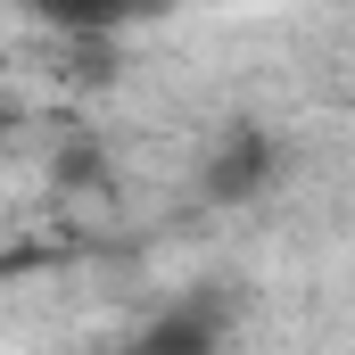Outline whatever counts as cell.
Segmentation results:
<instances>
[{
	"label": "cell",
	"mask_w": 355,
	"mask_h": 355,
	"mask_svg": "<svg viewBox=\"0 0 355 355\" xmlns=\"http://www.w3.org/2000/svg\"><path fill=\"white\" fill-rule=\"evenodd\" d=\"M281 174V149H272V132L257 124H240V132H223V149H215V166H207V198H223V207H248V198H265V182Z\"/></svg>",
	"instance_id": "obj_1"
},
{
	"label": "cell",
	"mask_w": 355,
	"mask_h": 355,
	"mask_svg": "<svg viewBox=\"0 0 355 355\" xmlns=\"http://www.w3.org/2000/svg\"><path fill=\"white\" fill-rule=\"evenodd\" d=\"M215 339H223V314L198 297V306H174V314H166L132 355H215Z\"/></svg>",
	"instance_id": "obj_3"
},
{
	"label": "cell",
	"mask_w": 355,
	"mask_h": 355,
	"mask_svg": "<svg viewBox=\"0 0 355 355\" xmlns=\"http://www.w3.org/2000/svg\"><path fill=\"white\" fill-rule=\"evenodd\" d=\"M42 25H58V33H124V25H141V17H166L174 0H25Z\"/></svg>",
	"instance_id": "obj_2"
}]
</instances>
